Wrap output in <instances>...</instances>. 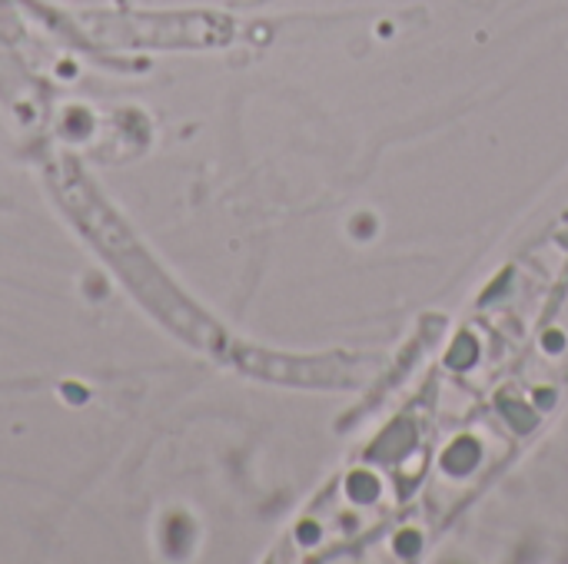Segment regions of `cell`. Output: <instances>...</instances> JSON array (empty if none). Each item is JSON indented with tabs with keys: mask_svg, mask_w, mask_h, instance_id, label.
I'll use <instances>...</instances> for the list:
<instances>
[{
	"mask_svg": "<svg viewBox=\"0 0 568 564\" xmlns=\"http://www.w3.org/2000/svg\"><path fill=\"white\" fill-rule=\"evenodd\" d=\"M63 199L70 206L73 216H80V223L87 226V233L110 253V259L120 266V273L130 279V286L160 312L166 316L180 332H186L190 339L203 342V346H216L220 342V332L213 329V322L200 319L173 289L170 283L156 273V266L136 249L133 236H126V229L100 206V199L87 189L83 180H70V186L63 189Z\"/></svg>",
	"mask_w": 568,
	"mask_h": 564,
	"instance_id": "1",
	"label": "cell"
}]
</instances>
